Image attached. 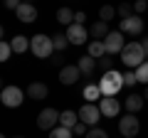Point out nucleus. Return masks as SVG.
Masks as SVG:
<instances>
[{
	"instance_id": "dca6fc26",
	"label": "nucleus",
	"mask_w": 148,
	"mask_h": 138,
	"mask_svg": "<svg viewBox=\"0 0 148 138\" xmlns=\"http://www.w3.org/2000/svg\"><path fill=\"white\" fill-rule=\"evenodd\" d=\"M47 84H42V81H32L30 86H27V96L30 99H35V101H42V99H47Z\"/></svg>"
},
{
	"instance_id": "cd10ccee",
	"label": "nucleus",
	"mask_w": 148,
	"mask_h": 138,
	"mask_svg": "<svg viewBox=\"0 0 148 138\" xmlns=\"http://www.w3.org/2000/svg\"><path fill=\"white\" fill-rule=\"evenodd\" d=\"M116 10H119V17H121V20H126V17H131V15H133V5L128 3V0H126V3H121Z\"/></svg>"
},
{
	"instance_id": "ea45409f",
	"label": "nucleus",
	"mask_w": 148,
	"mask_h": 138,
	"mask_svg": "<svg viewBox=\"0 0 148 138\" xmlns=\"http://www.w3.org/2000/svg\"><path fill=\"white\" fill-rule=\"evenodd\" d=\"M22 3H32V0H22Z\"/></svg>"
},
{
	"instance_id": "c85d7f7f",
	"label": "nucleus",
	"mask_w": 148,
	"mask_h": 138,
	"mask_svg": "<svg viewBox=\"0 0 148 138\" xmlns=\"http://www.w3.org/2000/svg\"><path fill=\"white\" fill-rule=\"evenodd\" d=\"M99 69H101V72H111V69H114V57H111V54L101 57L99 59Z\"/></svg>"
},
{
	"instance_id": "f257e3e1",
	"label": "nucleus",
	"mask_w": 148,
	"mask_h": 138,
	"mask_svg": "<svg viewBox=\"0 0 148 138\" xmlns=\"http://www.w3.org/2000/svg\"><path fill=\"white\" fill-rule=\"evenodd\" d=\"M121 57V62L126 64L128 69H138L143 62H146V52H143V44L141 42H126V47H123V52L119 54Z\"/></svg>"
},
{
	"instance_id": "c9c22d12",
	"label": "nucleus",
	"mask_w": 148,
	"mask_h": 138,
	"mask_svg": "<svg viewBox=\"0 0 148 138\" xmlns=\"http://www.w3.org/2000/svg\"><path fill=\"white\" fill-rule=\"evenodd\" d=\"M52 64H54V67H59V69L67 67V64H62V57H54V59H52Z\"/></svg>"
},
{
	"instance_id": "4c0bfd02",
	"label": "nucleus",
	"mask_w": 148,
	"mask_h": 138,
	"mask_svg": "<svg viewBox=\"0 0 148 138\" xmlns=\"http://www.w3.org/2000/svg\"><path fill=\"white\" fill-rule=\"evenodd\" d=\"M143 99H146V101H148V86H146V91H143Z\"/></svg>"
},
{
	"instance_id": "f3484780",
	"label": "nucleus",
	"mask_w": 148,
	"mask_h": 138,
	"mask_svg": "<svg viewBox=\"0 0 148 138\" xmlns=\"http://www.w3.org/2000/svg\"><path fill=\"white\" fill-rule=\"evenodd\" d=\"M82 96L86 99V104H96V101L104 99V94H101L99 84H86V86H84V91H82Z\"/></svg>"
},
{
	"instance_id": "f704fd0d",
	"label": "nucleus",
	"mask_w": 148,
	"mask_h": 138,
	"mask_svg": "<svg viewBox=\"0 0 148 138\" xmlns=\"http://www.w3.org/2000/svg\"><path fill=\"white\" fill-rule=\"evenodd\" d=\"M74 22H77V25H84V22H86V12H77V15H74Z\"/></svg>"
},
{
	"instance_id": "39448f33",
	"label": "nucleus",
	"mask_w": 148,
	"mask_h": 138,
	"mask_svg": "<svg viewBox=\"0 0 148 138\" xmlns=\"http://www.w3.org/2000/svg\"><path fill=\"white\" fill-rule=\"evenodd\" d=\"M77 113H79V121H84L89 128H94L96 123L101 121V116H104V113H101V109H99V104H84Z\"/></svg>"
},
{
	"instance_id": "473e14b6",
	"label": "nucleus",
	"mask_w": 148,
	"mask_h": 138,
	"mask_svg": "<svg viewBox=\"0 0 148 138\" xmlns=\"http://www.w3.org/2000/svg\"><path fill=\"white\" fill-rule=\"evenodd\" d=\"M74 133H77V136H86V133H89V126H86L84 121H79L77 126H74Z\"/></svg>"
},
{
	"instance_id": "79ce46f5",
	"label": "nucleus",
	"mask_w": 148,
	"mask_h": 138,
	"mask_svg": "<svg viewBox=\"0 0 148 138\" xmlns=\"http://www.w3.org/2000/svg\"><path fill=\"white\" fill-rule=\"evenodd\" d=\"M146 3H148V0H146Z\"/></svg>"
},
{
	"instance_id": "58836bf2",
	"label": "nucleus",
	"mask_w": 148,
	"mask_h": 138,
	"mask_svg": "<svg viewBox=\"0 0 148 138\" xmlns=\"http://www.w3.org/2000/svg\"><path fill=\"white\" fill-rule=\"evenodd\" d=\"M12 138H25V136H12Z\"/></svg>"
},
{
	"instance_id": "e433bc0d",
	"label": "nucleus",
	"mask_w": 148,
	"mask_h": 138,
	"mask_svg": "<svg viewBox=\"0 0 148 138\" xmlns=\"http://www.w3.org/2000/svg\"><path fill=\"white\" fill-rule=\"evenodd\" d=\"M141 44H143V52H146V57H148V37H143Z\"/></svg>"
},
{
	"instance_id": "f03ea898",
	"label": "nucleus",
	"mask_w": 148,
	"mask_h": 138,
	"mask_svg": "<svg viewBox=\"0 0 148 138\" xmlns=\"http://www.w3.org/2000/svg\"><path fill=\"white\" fill-rule=\"evenodd\" d=\"M99 89L104 96H116L119 91L123 89V74L111 69V72H104V77L99 79Z\"/></svg>"
},
{
	"instance_id": "a878e982",
	"label": "nucleus",
	"mask_w": 148,
	"mask_h": 138,
	"mask_svg": "<svg viewBox=\"0 0 148 138\" xmlns=\"http://www.w3.org/2000/svg\"><path fill=\"white\" fill-rule=\"evenodd\" d=\"M12 54H15V52H12V44L3 40V42H0V62H8Z\"/></svg>"
},
{
	"instance_id": "0eeeda50",
	"label": "nucleus",
	"mask_w": 148,
	"mask_h": 138,
	"mask_svg": "<svg viewBox=\"0 0 148 138\" xmlns=\"http://www.w3.org/2000/svg\"><path fill=\"white\" fill-rule=\"evenodd\" d=\"M119 131H121L123 138H136L138 131H141V121L136 118V113H126V116L119 121Z\"/></svg>"
},
{
	"instance_id": "6ab92c4d",
	"label": "nucleus",
	"mask_w": 148,
	"mask_h": 138,
	"mask_svg": "<svg viewBox=\"0 0 148 138\" xmlns=\"http://www.w3.org/2000/svg\"><path fill=\"white\" fill-rule=\"evenodd\" d=\"M12 44V52L15 54H25L27 49H30V37H25V35H15V37L10 40Z\"/></svg>"
},
{
	"instance_id": "b1692460",
	"label": "nucleus",
	"mask_w": 148,
	"mask_h": 138,
	"mask_svg": "<svg viewBox=\"0 0 148 138\" xmlns=\"http://www.w3.org/2000/svg\"><path fill=\"white\" fill-rule=\"evenodd\" d=\"M52 42H54V52H64V49L69 47V40H67V35H54L52 37Z\"/></svg>"
},
{
	"instance_id": "4468645a",
	"label": "nucleus",
	"mask_w": 148,
	"mask_h": 138,
	"mask_svg": "<svg viewBox=\"0 0 148 138\" xmlns=\"http://www.w3.org/2000/svg\"><path fill=\"white\" fill-rule=\"evenodd\" d=\"M77 67H79V72H82V77L84 79H91V74H94V69L99 67V62H96L94 57H79V62H77Z\"/></svg>"
},
{
	"instance_id": "2eb2a0df",
	"label": "nucleus",
	"mask_w": 148,
	"mask_h": 138,
	"mask_svg": "<svg viewBox=\"0 0 148 138\" xmlns=\"http://www.w3.org/2000/svg\"><path fill=\"white\" fill-rule=\"evenodd\" d=\"M143 104H146V99H143V94H128L126 96V101H123V106H126V111L128 113H138L143 109Z\"/></svg>"
},
{
	"instance_id": "a19ab883",
	"label": "nucleus",
	"mask_w": 148,
	"mask_h": 138,
	"mask_svg": "<svg viewBox=\"0 0 148 138\" xmlns=\"http://www.w3.org/2000/svg\"><path fill=\"white\" fill-rule=\"evenodd\" d=\"M0 138H8V136H0Z\"/></svg>"
},
{
	"instance_id": "bb28decb",
	"label": "nucleus",
	"mask_w": 148,
	"mask_h": 138,
	"mask_svg": "<svg viewBox=\"0 0 148 138\" xmlns=\"http://www.w3.org/2000/svg\"><path fill=\"white\" fill-rule=\"evenodd\" d=\"M49 138H72V128H64V126H57L49 131Z\"/></svg>"
},
{
	"instance_id": "7c9ffc66",
	"label": "nucleus",
	"mask_w": 148,
	"mask_h": 138,
	"mask_svg": "<svg viewBox=\"0 0 148 138\" xmlns=\"http://www.w3.org/2000/svg\"><path fill=\"white\" fill-rule=\"evenodd\" d=\"M133 84H138V79H136V72H133V69H128L126 74H123V86H133Z\"/></svg>"
},
{
	"instance_id": "423d86ee",
	"label": "nucleus",
	"mask_w": 148,
	"mask_h": 138,
	"mask_svg": "<svg viewBox=\"0 0 148 138\" xmlns=\"http://www.w3.org/2000/svg\"><path fill=\"white\" fill-rule=\"evenodd\" d=\"M59 113L57 109H42V111L37 113V126L42 128V131H52V128L59 126Z\"/></svg>"
},
{
	"instance_id": "4be33fe9",
	"label": "nucleus",
	"mask_w": 148,
	"mask_h": 138,
	"mask_svg": "<svg viewBox=\"0 0 148 138\" xmlns=\"http://www.w3.org/2000/svg\"><path fill=\"white\" fill-rule=\"evenodd\" d=\"M74 15H77V12L69 10V8H59V10H57V22L69 27V25H74Z\"/></svg>"
},
{
	"instance_id": "9d476101",
	"label": "nucleus",
	"mask_w": 148,
	"mask_h": 138,
	"mask_svg": "<svg viewBox=\"0 0 148 138\" xmlns=\"http://www.w3.org/2000/svg\"><path fill=\"white\" fill-rule=\"evenodd\" d=\"M99 109H101V113H104L106 118H116L119 111H121V104H119L116 96H104V99L99 101Z\"/></svg>"
},
{
	"instance_id": "ddd939ff",
	"label": "nucleus",
	"mask_w": 148,
	"mask_h": 138,
	"mask_svg": "<svg viewBox=\"0 0 148 138\" xmlns=\"http://www.w3.org/2000/svg\"><path fill=\"white\" fill-rule=\"evenodd\" d=\"M15 15H17V20H20V22H35V20H37V8H35V3H22V5L15 10Z\"/></svg>"
},
{
	"instance_id": "393cba45",
	"label": "nucleus",
	"mask_w": 148,
	"mask_h": 138,
	"mask_svg": "<svg viewBox=\"0 0 148 138\" xmlns=\"http://www.w3.org/2000/svg\"><path fill=\"white\" fill-rule=\"evenodd\" d=\"M133 72H136L138 84H146V86H148V59H146V62H143L138 69H133Z\"/></svg>"
},
{
	"instance_id": "aec40b11",
	"label": "nucleus",
	"mask_w": 148,
	"mask_h": 138,
	"mask_svg": "<svg viewBox=\"0 0 148 138\" xmlns=\"http://www.w3.org/2000/svg\"><path fill=\"white\" fill-rule=\"evenodd\" d=\"M86 49H89V57H94V59H101V57H106L104 40H91V42L86 44Z\"/></svg>"
},
{
	"instance_id": "412c9836",
	"label": "nucleus",
	"mask_w": 148,
	"mask_h": 138,
	"mask_svg": "<svg viewBox=\"0 0 148 138\" xmlns=\"http://www.w3.org/2000/svg\"><path fill=\"white\" fill-rule=\"evenodd\" d=\"M77 123H79V113H74V111H62V113H59V126L72 128V131H74Z\"/></svg>"
},
{
	"instance_id": "5701e85b",
	"label": "nucleus",
	"mask_w": 148,
	"mask_h": 138,
	"mask_svg": "<svg viewBox=\"0 0 148 138\" xmlns=\"http://www.w3.org/2000/svg\"><path fill=\"white\" fill-rule=\"evenodd\" d=\"M116 15H119V10H116L114 5H101V10H99V17H101L104 22H111Z\"/></svg>"
},
{
	"instance_id": "9b49d317",
	"label": "nucleus",
	"mask_w": 148,
	"mask_h": 138,
	"mask_svg": "<svg viewBox=\"0 0 148 138\" xmlns=\"http://www.w3.org/2000/svg\"><path fill=\"white\" fill-rule=\"evenodd\" d=\"M64 35H67V40H69L72 44H84L86 37H89V30H86L84 25H77V22H74V25L67 27V32H64Z\"/></svg>"
},
{
	"instance_id": "1a4fd4ad",
	"label": "nucleus",
	"mask_w": 148,
	"mask_h": 138,
	"mask_svg": "<svg viewBox=\"0 0 148 138\" xmlns=\"http://www.w3.org/2000/svg\"><path fill=\"white\" fill-rule=\"evenodd\" d=\"M79 79H84V77H82V72H79L77 64H67V67L59 69V81H62L64 86H74Z\"/></svg>"
},
{
	"instance_id": "72a5a7b5",
	"label": "nucleus",
	"mask_w": 148,
	"mask_h": 138,
	"mask_svg": "<svg viewBox=\"0 0 148 138\" xmlns=\"http://www.w3.org/2000/svg\"><path fill=\"white\" fill-rule=\"evenodd\" d=\"M20 5H22V0H5V8H8V10H17Z\"/></svg>"
},
{
	"instance_id": "a211bd4d",
	"label": "nucleus",
	"mask_w": 148,
	"mask_h": 138,
	"mask_svg": "<svg viewBox=\"0 0 148 138\" xmlns=\"http://www.w3.org/2000/svg\"><path fill=\"white\" fill-rule=\"evenodd\" d=\"M109 22H104V20H99V22H94V25L89 27V35L94 40H106V35H109Z\"/></svg>"
},
{
	"instance_id": "2f4dec72",
	"label": "nucleus",
	"mask_w": 148,
	"mask_h": 138,
	"mask_svg": "<svg viewBox=\"0 0 148 138\" xmlns=\"http://www.w3.org/2000/svg\"><path fill=\"white\" fill-rule=\"evenodd\" d=\"M146 10H148L146 0H136V3H133V12H136V15H141V12H146Z\"/></svg>"
},
{
	"instance_id": "c756f323",
	"label": "nucleus",
	"mask_w": 148,
	"mask_h": 138,
	"mask_svg": "<svg viewBox=\"0 0 148 138\" xmlns=\"http://www.w3.org/2000/svg\"><path fill=\"white\" fill-rule=\"evenodd\" d=\"M84 138H109V133H106L104 128H99V126H94V128H89V133H86Z\"/></svg>"
},
{
	"instance_id": "20e7f679",
	"label": "nucleus",
	"mask_w": 148,
	"mask_h": 138,
	"mask_svg": "<svg viewBox=\"0 0 148 138\" xmlns=\"http://www.w3.org/2000/svg\"><path fill=\"white\" fill-rule=\"evenodd\" d=\"M0 101H3V106L8 109H17L22 106V101H25V91L20 86H5V89L0 91Z\"/></svg>"
},
{
	"instance_id": "6e6552de",
	"label": "nucleus",
	"mask_w": 148,
	"mask_h": 138,
	"mask_svg": "<svg viewBox=\"0 0 148 138\" xmlns=\"http://www.w3.org/2000/svg\"><path fill=\"white\" fill-rule=\"evenodd\" d=\"M104 47H106V54H121L123 52V47H126V42H123V32L121 30H114V32H109L106 35V40H104Z\"/></svg>"
},
{
	"instance_id": "7ed1b4c3",
	"label": "nucleus",
	"mask_w": 148,
	"mask_h": 138,
	"mask_svg": "<svg viewBox=\"0 0 148 138\" xmlns=\"http://www.w3.org/2000/svg\"><path fill=\"white\" fill-rule=\"evenodd\" d=\"M30 52L35 57H40V59H49L52 52H54L52 37H47V35H35V37H30Z\"/></svg>"
},
{
	"instance_id": "f8f14e48",
	"label": "nucleus",
	"mask_w": 148,
	"mask_h": 138,
	"mask_svg": "<svg viewBox=\"0 0 148 138\" xmlns=\"http://www.w3.org/2000/svg\"><path fill=\"white\" fill-rule=\"evenodd\" d=\"M121 32L123 35H141L143 32V20H141V15H131V17H126V20H121Z\"/></svg>"
}]
</instances>
